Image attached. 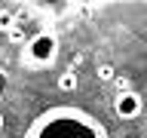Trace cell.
<instances>
[{
	"mask_svg": "<svg viewBox=\"0 0 147 138\" xmlns=\"http://www.w3.org/2000/svg\"><path fill=\"white\" fill-rule=\"evenodd\" d=\"M25 138H107V129L80 108H52L31 123Z\"/></svg>",
	"mask_w": 147,
	"mask_h": 138,
	"instance_id": "cell-1",
	"label": "cell"
},
{
	"mask_svg": "<svg viewBox=\"0 0 147 138\" xmlns=\"http://www.w3.org/2000/svg\"><path fill=\"white\" fill-rule=\"evenodd\" d=\"M55 55H58V37L49 34V31L34 34L25 46V62L31 68H49L55 62Z\"/></svg>",
	"mask_w": 147,
	"mask_h": 138,
	"instance_id": "cell-2",
	"label": "cell"
},
{
	"mask_svg": "<svg viewBox=\"0 0 147 138\" xmlns=\"http://www.w3.org/2000/svg\"><path fill=\"white\" fill-rule=\"evenodd\" d=\"M113 110H117V117H123V120H135L138 114H141V95H138L135 89L119 92L117 98H113Z\"/></svg>",
	"mask_w": 147,
	"mask_h": 138,
	"instance_id": "cell-3",
	"label": "cell"
},
{
	"mask_svg": "<svg viewBox=\"0 0 147 138\" xmlns=\"http://www.w3.org/2000/svg\"><path fill=\"white\" fill-rule=\"evenodd\" d=\"M55 86H58V92H74L77 86H80V80H77V74H74V71H61Z\"/></svg>",
	"mask_w": 147,
	"mask_h": 138,
	"instance_id": "cell-4",
	"label": "cell"
},
{
	"mask_svg": "<svg viewBox=\"0 0 147 138\" xmlns=\"http://www.w3.org/2000/svg\"><path fill=\"white\" fill-rule=\"evenodd\" d=\"M0 28H3V31L16 28V22H12V12H0Z\"/></svg>",
	"mask_w": 147,
	"mask_h": 138,
	"instance_id": "cell-5",
	"label": "cell"
},
{
	"mask_svg": "<svg viewBox=\"0 0 147 138\" xmlns=\"http://www.w3.org/2000/svg\"><path fill=\"white\" fill-rule=\"evenodd\" d=\"M98 77L101 80H113V68L110 64H98Z\"/></svg>",
	"mask_w": 147,
	"mask_h": 138,
	"instance_id": "cell-6",
	"label": "cell"
},
{
	"mask_svg": "<svg viewBox=\"0 0 147 138\" xmlns=\"http://www.w3.org/2000/svg\"><path fill=\"white\" fill-rule=\"evenodd\" d=\"M0 129H3V114H0Z\"/></svg>",
	"mask_w": 147,
	"mask_h": 138,
	"instance_id": "cell-7",
	"label": "cell"
}]
</instances>
